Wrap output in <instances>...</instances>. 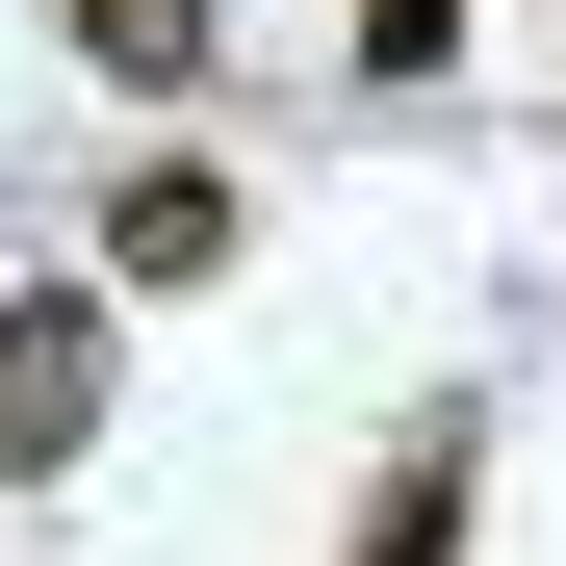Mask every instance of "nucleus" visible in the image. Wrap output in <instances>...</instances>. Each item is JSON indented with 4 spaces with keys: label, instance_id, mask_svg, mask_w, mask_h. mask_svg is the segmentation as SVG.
<instances>
[{
    "label": "nucleus",
    "instance_id": "5",
    "mask_svg": "<svg viewBox=\"0 0 566 566\" xmlns=\"http://www.w3.org/2000/svg\"><path fill=\"white\" fill-rule=\"evenodd\" d=\"M360 77H463V0H360Z\"/></svg>",
    "mask_w": 566,
    "mask_h": 566
},
{
    "label": "nucleus",
    "instance_id": "3",
    "mask_svg": "<svg viewBox=\"0 0 566 566\" xmlns=\"http://www.w3.org/2000/svg\"><path fill=\"white\" fill-rule=\"evenodd\" d=\"M463 490H490V438H463V412H412L387 463H360V541H335V566H463Z\"/></svg>",
    "mask_w": 566,
    "mask_h": 566
},
{
    "label": "nucleus",
    "instance_id": "2",
    "mask_svg": "<svg viewBox=\"0 0 566 566\" xmlns=\"http://www.w3.org/2000/svg\"><path fill=\"white\" fill-rule=\"evenodd\" d=\"M77 232H104V310H180V283H232V180L207 155H129Z\"/></svg>",
    "mask_w": 566,
    "mask_h": 566
},
{
    "label": "nucleus",
    "instance_id": "4",
    "mask_svg": "<svg viewBox=\"0 0 566 566\" xmlns=\"http://www.w3.org/2000/svg\"><path fill=\"white\" fill-rule=\"evenodd\" d=\"M77 27V77H129V104H180V77L232 52V0H52Z\"/></svg>",
    "mask_w": 566,
    "mask_h": 566
},
{
    "label": "nucleus",
    "instance_id": "1",
    "mask_svg": "<svg viewBox=\"0 0 566 566\" xmlns=\"http://www.w3.org/2000/svg\"><path fill=\"white\" fill-rule=\"evenodd\" d=\"M129 412V310L104 283H0V490H77Z\"/></svg>",
    "mask_w": 566,
    "mask_h": 566
}]
</instances>
